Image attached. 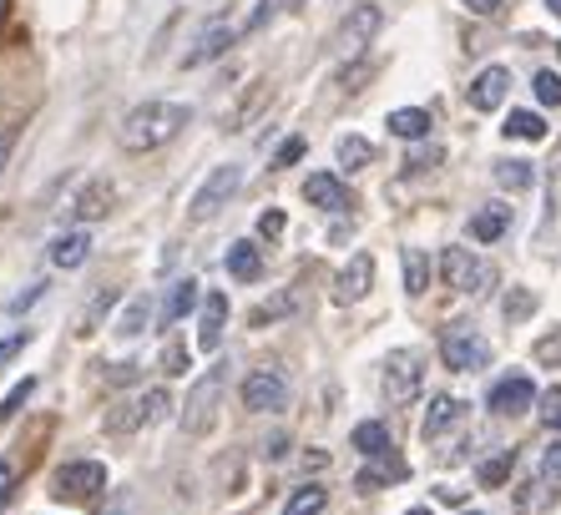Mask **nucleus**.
Returning <instances> with one entry per match:
<instances>
[{
	"instance_id": "obj_1",
	"label": "nucleus",
	"mask_w": 561,
	"mask_h": 515,
	"mask_svg": "<svg viewBox=\"0 0 561 515\" xmlns=\"http://www.w3.org/2000/svg\"><path fill=\"white\" fill-rule=\"evenodd\" d=\"M187 122H193V112H187L183 102H142L122 116V147H127V152H157V147H168Z\"/></svg>"
},
{
	"instance_id": "obj_2",
	"label": "nucleus",
	"mask_w": 561,
	"mask_h": 515,
	"mask_svg": "<svg viewBox=\"0 0 561 515\" xmlns=\"http://www.w3.org/2000/svg\"><path fill=\"white\" fill-rule=\"evenodd\" d=\"M440 359L445 369H456V374H476L491 364V339L476 329V323L456 319V323H445V334H440Z\"/></svg>"
},
{
	"instance_id": "obj_3",
	"label": "nucleus",
	"mask_w": 561,
	"mask_h": 515,
	"mask_svg": "<svg viewBox=\"0 0 561 515\" xmlns=\"http://www.w3.org/2000/svg\"><path fill=\"white\" fill-rule=\"evenodd\" d=\"M440 278L450 288H456V294H485V288L496 284V268H491V263H485L481 253H470V248H445L440 253Z\"/></svg>"
},
{
	"instance_id": "obj_4",
	"label": "nucleus",
	"mask_w": 561,
	"mask_h": 515,
	"mask_svg": "<svg viewBox=\"0 0 561 515\" xmlns=\"http://www.w3.org/2000/svg\"><path fill=\"white\" fill-rule=\"evenodd\" d=\"M243 187V168L238 162H222V168H213L208 178H203V187L193 193V203H187V222H208L218 218L222 207H228V197Z\"/></svg>"
},
{
	"instance_id": "obj_5",
	"label": "nucleus",
	"mask_w": 561,
	"mask_h": 515,
	"mask_svg": "<svg viewBox=\"0 0 561 515\" xmlns=\"http://www.w3.org/2000/svg\"><path fill=\"white\" fill-rule=\"evenodd\" d=\"M420 385H425V364H420L415 348H394L385 369H379V389L390 404H415L420 400Z\"/></svg>"
},
{
	"instance_id": "obj_6",
	"label": "nucleus",
	"mask_w": 561,
	"mask_h": 515,
	"mask_svg": "<svg viewBox=\"0 0 561 515\" xmlns=\"http://www.w3.org/2000/svg\"><path fill=\"white\" fill-rule=\"evenodd\" d=\"M218 400H222V369H208L187 389V404H183V430L193 439H203L213 425H218Z\"/></svg>"
},
{
	"instance_id": "obj_7",
	"label": "nucleus",
	"mask_w": 561,
	"mask_h": 515,
	"mask_svg": "<svg viewBox=\"0 0 561 515\" xmlns=\"http://www.w3.org/2000/svg\"><path fill=\"white\" fill-rule=\"evenodd\" d=\"M102 485H106V465L102 460H71V465L56 470L51 495L56 501H92Z\"/></svg>"
},
{
	"instance_id": "obj_8",
	"label": "nucleus",
	"mask_w": 561,
	"mask_h": 515,
	"mask_svg": "<svg viewBox=\"0 0 561 515\" xmlns=\"http://www.w3.org/2000/svg\"><path fill=\"white\" fill-rule=\"evenodd\" d=\"M288 404V379L278 369H253L243 379V410L249 414H278Z\"/></svg>"
},
{
	"instance_id": "obj_9",
	"label": "nucleus",
	"mask_w": 561,
	"mask_h": 515,
	"mask_svg": "<svg viewBox=\"0 0 561 515\" xmlns=\"http://www.w3.org/2000/svg\"><path fill=\"white\" fill-rule=\"evenodd\" d=\"M379 31V11L375 5H354L350 15H344V26L334 31V56L340 61H354V56H365L369 36Z\"/></svg>"
},
{
	"instance_id": "obj_10",
	"label": "nucleus",
	"mask_w": 561,
	"mask_h": 515,
	"mask_svg": "<svg viewBox=\"0 0 561 515\" xmlns=\"http://www.w3.org/2000/svg\"><path fill=\"white\" fill-rule=\"evenodd\" d=\"M369 284H375V258H369V253H354L350 263L340 268V278H334L329 298H334L340 309H350V304H359V298L369 294Z\"/></svg>"
},
{
	"instance_id": "obj_11",
	"label": "nucleus",
	"mask_w": 561,
	"mask_h": 515,
	"mask_svg": "<svg viewBox=\"0 0 561 515\" xmlns=\"http://www.w3.org/2000/svg\"><path fill=\"white\" fill-rule=\"evenodd\" d=\"M233 36H238V31L228 26V21H213V26H203V31H197V41L183 52V71H197V66L218 61V56L233 46Z\"/></svg>"
},
{
	"instance_id": "obj_12",
	"label": "nucleus",
	"mask_w": 561,
	"mask_h": 515,
	"mask_svg": "<svg viewBox=\"0 0 561 515\" xmlns=\"http://www.w3.org/2000/svg\"><path fill=\"white\" fill-rule=\"evenodd\" d=\"M531 400H536L531 374H501L496 385H491V410L496 414H526Z\"/></svg>"
},
{
	"instance_id": "obj_13",
	"label": "nucleus",
	"mask_w": 561,
	"mask_h": 515,
	"mask_svg": "<svg viewBox=\"0 0 561 515\" xmlns=\"http://www.w3.org/2000/svg\"><path fill=\"white\" fill-rule=\"evenodd\" d=\"M506 91H511L506 66H485V71H476V81L466 87V102L476 106V112H496V106L506 102Z\"/></svg>"
},
{
	"instance_id": "obj_14",
	"label": "nucleus",
	"mask_w": 561,
	"mask_h": 515,
	"mask_svg": "<svg viewBox=\"0 0 561 515\" xmlns=\"http://www.w3.org/2000/svg\"><path fill=\"white\" fill-rule=\"evenodd\" d=\"M222 268H228V278H238V284H259L263 248L253 243V238H238V243H228V253H222Z\"/></svg>"
},
{
	"instance_id": "obj_15",
	"label": "nucleus",
	"mask_w": 561,
	"mask_h": 515,
	"mask_svg": "<svg viewBox=\"0 0 561 515\" xmlns=\"http://www.w3.org/2000/svg\"><path fill=\"white\" fill-rule=\"evenodd\" d=\"M466 232H470V243H501L511 232V203H491L481 213H470Z\"/></svg>"
},
{
	"instance_id": "obj_16",
	"label": "nucleus",
	"mask_w": 561,
	"mask_h": 515,
	"mask_svg": "<svg viewBox=\"0 0 561 515\" xmlns=\"http://www.w3.org/2000/svg\"><path fill=\"white\" fill-rule=\"evenodd\" d=\"M460 420H466V400H456V394H435L431 410H425V425H420V435H425V439H440V435H450Z\"/></svg>"
},
{
	"instance_id": "obj_17",
	"label": "nucleus",
	"mask_w": 561,
	"mask_h": 515,
	"mask_svg": "<svg viewBox=\"0 0 561 515\" xmlns=\"http://www.w3.org/2000/svg\"><path fill=\"white\" fill-rule=\"evenodd\" d=\"M304 203H313L319 213H344L350 193H344V182L334 178V172H313V178L304 182Z\"/></svg>"
},
{
	"instance_id": "obj_18",
	"label": "nucleus",
	"mask_w": 561,
	"mask_h": 515,
	"mask_svg": "<svg viewBox=\"0 0 561 515\" xmlns=\"http://www.w3.org/2000/svg\"><path fill=\"white\" fill-rule=\"evenodd\" d=\"M222 323H228V294H208L203 298V329H197V348L203 354H218Z\"/></svg>"
},
{
	"instance_id": "obj_19",
	"label": "nucleus",
	"mask_w": 561,
	"mask_h": 515,
	"mask_svg": "<svg viewBox=\"0 0 561 515\" xmlns=\"http://www.w3.org/2000/svg\"><path fill=\"white\" fill-rule=\"evenodd\" d=\"M87 253H92V232H87V228L56 232V243H51V263H56V268H81V263H87Z\"/></svg>"
},
{
	"instance_id": "obj_20",
	"label": "nucleus",
	"mask_w": 561,
	"mask_h": 515,
	"mask_svg": "<svg viewBox=\"0 0 561 515\" xmlns=\"http://www.w3.org/2000/svg\"><path fill=\"white\" fill-rule=\"evenodd\" d=\"M385 127H390V137L420 142V137H431V112H425V106H394V112L385 116Z\"/></svg>"
},
{
	"instance_id": "obj_21",
	"label": "nucleus",
	"mask_w": 561,
	"mask_h": 515,
	"mask_svg": "<svg viewBox=\"0 0 561 515\" xmlns=\"http://www.w3.org/2000/svg\"><path fill=\"white\" fill-rule=\"evenodd\" d=\"M390 480H405V460H394V455L385 450V455H369V465L359 470V480H354V485H359V490H385Z\"/></svg>"
},
{
	"instance_id": "obj_22",
	"label": "nucleus",
	"mask_w": 561,
	"mask_h": 515,
	"mask_svg": "<svg viewBox=\"0 0 561 515\" xmlns=\"http://www.w3.org/2000/svg\"><path fill=\"white\" fill-rule=\"evenodd\" d=\"M106 207H112V182H102V178H92V187L71 203V218H81V222H92V218H106Z\"/></svg>"
},
{
	"instance_id": "obj_23",
	"label": "nucleus",
	"mask_w": 561,
	"mask_h": 515,
	"mask_svg": "<svg viewBox=\"0 0 561 515\" xmlns=\"http://www.w3.org/2000/svg\"><path fill=\"white\" fill-rule=\"evenodd\" d=\"M501 131H506V137H516V142H541V137H547V116L541 112H511L506 122H501Z\"/></svg>"
},
{
	"instance_id": "obj_24",
	"label": "nucleus",
	"mask_w": 561,
	"mask_h": 515,
	"mask_svg": "<svg viewBox=\"0 0 561 515\" xmlns=\"http://www.w3.org/2000/svg\"><path fill=\"white\" fill-rule=\"evenodd\" d=\"M334 157H340V168L344 172H365L369 162H375V142L369 137H340V147H334Z\"/></svg>"
},
{
	"instance_id": "obj_25",
	"label": "nucleus",
	"mask_w": 561,
	"mask_h": 515,
	"mask_svg": "<svg viewBox=\"0 0 561 515\" xmlns=\"http://www.w3.org/2000/svg\"><path fill=\"white\" fill-rule=\"evenodd\" d=\"M400 268H405V294L420 298L425 288H431V258L420 253V248H405L400 253Z\"/></svg>"
},
{
	"instance_id": "obj_26",
	"label": "nucleus",
	"mask_w": 561,
	"mask_h": 515,
	"mask_svg": "<svg viewBox=\"0 0 561 515\" xmlns=\"http://www.w3.org/2000/svg\"><path fill=\"white\" fill-rule=\"evenodd\" d=\"M350 445L359 455H385L390 450V425H385V420H365V425H354Z\"/></svg>"
},
{
	"instance_id": "obj_27",
	"label": "nucleus",
	"mask_w": 561,
	"mask_h": 515,
	"mask_svg": "<svg viewBox=\"0 0 561 515\" xmlns=\"http://www.w3.org/2000/svg\"><path fill=\"white\" fill-rule=\"evenodd\" d=\"M193 309H197V278H178V284H172V294H168V309H162V319H168V323H183Z\"/></svg>"
},
{
	"instance_id": "obj_28",
	"label": "nucleus",
	"mask_w": 561,
	"mask_h": 515,
	"mask_svg": "<svg viewBox=\"0 0 561 515\" xmlns=\"http://www.w3.org/2000/svg\"><path fill=\"white\" fill-rule=\"evenodd\" d=\"M147 425V404H142V394H137V400H122L117 410L106 414V430H112V435H131V430H142Z\"/></svg>"
},
{
	"instance_id": "obj_29",
	"label": "nucleus",
	"mask_w": 561,
	"mask_h": 515,
	"mask_svg": "<svg viewBox=\"0 0 561 515\" xmlns=\"http://www.w3.org/2000/svg\"><path fill=\"white\" fill-rule=\"evenodd\" d=\"M531 182H536L531 162H522V157H506V162H496V187H506V193H526Z\"/></svg>"
},
{
	"instance_id": "obj_30",
	"label": "nucleus",
	"mask_w": 561,
	"mask_h": 515,
	"mask_svg": "<svg viewBox=\"0 0 561 515\" xmlns=\"http://www.w3.org/2000/svg\"><path fill=\"white\" fill-rule=\"evenodd\" d=\"M147 319H152V298H147V294H137V298H131V304H127V309H122V319H117V334H122V339H137V334H142V329H147Z\"/></svg>"
},
{
	"instance_id": "obj_31",
	"label": "nucleus",
	"mask_w": 561,
	"mask_h": 515,
	"mask_svg": "<svg viewBox=\"0 0 561 515\" xmlns=\"http://www.w3.org/2000/svg\"><path fill=\"white\" fill-rule=\"evenodd\" d=\"M511 470H516V450H501V455H491V460H481L476 480H481L485 490H496V485H506L511 480Z\"/></svg>"
},
{
	"instance_id": "obj_32",
	"label": "nucleus",
	"mask_w": 561,
	"mask_h": 515,
	"mask_svg": "<svg viewBox=\"0 0 561 515\" xmlns=\"http://www.w3.org/2000/svg\"><path fill=\"white\" fill-rule=\"evenodd\" d=\"M324 505H329V490L324 485H304V490H294V495H288L284 515H324Z\"/></svg>"
},
{
	"instance_id": "obj_33",
	"label": "nucleus",
	"mask_w": 561,
	"mask_h": 515,
	"mask_svg": "<svg viewBox=\"0 0 561 515\" xmlns=\"http://www.w3.org/2000/svg\"><path fill=\"white\" fill-rule=\"evenodd\" d=\"M112 304H117V288H102V294L87 304V313H81V323H77V334H96V323L112 313Z\"/></svg>"
},
{
	"instance_id": "obj_34",
	"label": "nucleus",
	"mask_w": 561,
	"mask_h": 515,
	"mask_svg": "<svg viewBox=\"0 0 561 515\" xmlns=\"http://www.w3.org/2000/svg\"><path fill=\"white\" fill-rule=\"evenodd\" d=\"M284 313H294V294H274L268 304H259V309H253V329H268V323L284 319Z\"/></svg>"
},
{
	"instance_id": "obj_35",
	"label": "nucleus",
	"mask_w": 561,
	"mask_h": 515,
	"mask_svg": "<svg viewBox=\"0 0 561 515\" xmlns=\"http://www.w3.org/2000/svg\"><path fill=\"white\" fill-rule=\"evenodd\" d=\"M31 394H36V379H31V374H26V379H21V385H15L11 394L0 400V420H15V414L26 410V400H31Z\"/></svg>"
},
{
	"instance_id": "obj_36",
	"label": "nucleus",
	"mask_w": 561,
	"mask_h": 515,
	"mask_svg": "<svg viewBox=\"0 0 561 515\" xmlns=\"http://www.w3.org/2000/svg\"><path fill=\"white\" fill-rule=\"evenodd\" d=\"M531 87H536V102L541 106H561V77L557 71H536Z\"/></svg>"
},
{
	"instance_id": "obj_37",
	"label": "nucleus",
	"mask_w": 561,
	"mask_h": 515,
	"mask_svg": "<svg viewBox=\"0 0 561 515\" xmlns=\"http://www.w3.org/2000/svg\"><path fill=\"white\" fill-rule=\"evenodd\" d=\"M162 374H187V344L183 339H168V344H162Z\"/></svg>"
},
{
	"instance_id": "obj_38",
	"label": "nucleus",
	"mask_w": 561,
	"mask_h": 515,
	"mask_svg": "<svg viewBox=\"0 0 561 515\" xmlns=\"http://www.w3.org/2000/svg\"><path fill=\"white\" fill-rule=\"evenodd\" d=\"M541 425H547L551 435H561V385L541 394Z\"/></svg>"
},
{
	"instance_id": "obj_39",
	"label": "nucleus",
	"mask_w": 561,
	"mask_h": 515,
	"mask_svg": "<svg viewBox=\"0 0 561 515\" xmlns=\"http://www.w3.org/2000/svg\"><path fill=\"white\" fill-rule=\"evenodd\" d=\"M536 309V294H526V288H516V294H506V319H526V313Z\"/></svg>"
},
{
	"instance_id": "obj_40",
	"label": "nucleus",
	"mask_w": 561,
	"mask_h": 515,
	"mask_svg": "<svg viewBox=\"0 0 561 515\" xmlns=\"http://www.w3.org/2000/svg\"><path fill=\"white\" fill-rule=\"evenodd\" d=\"M299 157H304V137H288V142L274 152V168H294Z\"/></svg>"
},
{
	"instance_id": "obj_41",
	"label": "nucleus",
	"mask_w": 561,
	"mask_h": 515,
	"mask_svg": "<svg viewBox=\"0 0 561 515\" xmlns=\"http://www.w3.org/2000/svg\"><path fill=\"white\" fill-rule=\"evenodd\" d=\"M26 344H31V329H21V334H11V339H0V364H11Z\"/></svg>"
},
{
	"instance_id": "obj_42",
	"label": "nucleus",
	"mask_w": 561,
	"mask_h": 515,
	"mask_svg": "<svg viewBox=\"0 0 561 515\" xmlns=\"http://www.w3.org/2000/svg\"><path fill=\"white\" fill-rule=\"evenodd\" d=\"M541 476H547L551 485H561V445H547V455H541Z\"/></svg>"
},
{
	"instance_id": "obj_43",
	"label": "nucleus",
	"mask_w": 561,
	"mask_h": 515,
	"mask_svg": "<svg viewBox=\"0 0 561 515\" xmlns=\"http://www.w3.org/2000/svg\"><path fill=\"white\" fill-rule=\"evenodd\" d=\"M11 495H15V465H11V460H0V511L11 505Z\"/></svg>"
},
{
	"instance_id": "obj_44",
	"label": "nucleus",
	"mask_w": 561,
	"mask_h": 515,
	"mask_svg": "<svg viewBox=\"0 0 561 515\" xmlns=\"http://www.w3.org/2000/svg\"><path fill=\"white\" fill-rule=\"evenodd\" d=\"M284 213H278V207H268V213H259V232L263 238H278V232H284Z\"/></svg>"
},
{
	"instance_id": "obj_45",
	"label": "nucleus",
	"mask_w": 561,
	"mask_h": 515,
	"mask_svg": "<svg viewBox=\"0 0 561 515\" xmlns=\"http://www.w3.org/2000/svg\"><path fill=\"white\" fill-rule=\"evenodd\" d=\"M536 359H541V364H561V329L551 339H541V344H536Z\"/></svg>"
},
{
	"instance_id": "obj_46",
	"label": "nucleus",
	"mask_w": 561,
	"mask_h": 515,
	"mask_svg": "<svg viewBox=\"0 0 561 515\" xmlns=\"http://www.w3.org/2000/svg\"><path fill=\"white\" fill-rule=\"evenodd\" d=\"M440 147H425V152H410V172H425V168H435V162H440Z\"/></svg>"
},
{
	"instance_id": "obj_47",
	"label": "nucleus",
	"mask_w": 561,
	"mask_h": 515,
	"mask_svg": "<svg viewBox=\"0 0 561 515\" xmlns=\"http://www.w3.org/2000/svg\"><path fill=\"white\" fill-rule=\"evenodd\" d=\"M41 294H46V284H36V288H31V294H21V298H15V304H11V313H26V309H31V304H36Z\"/></svg>"
},
{
	"instance_id": "obj_48",
	"label": "nucleus",
	"mask_w": 561,
	"mask_h": 515,
	"mask_svg": "<svg viewBox=\"0 0 561 515\" xmlns=\"http://www.w3.org/2000/svg\"><path fill=\"white\" fill-rule=\"evenodd\" d=\"M466 11H470V15H496L501 0H466Z\"/></svg>"
},
{
	"instance_id": "obj_49",
	"label": "nucleus",
	"mask_w": 561,
	"mask_h": 515,
	"mask_svg": "<svg viewBox=\"0 0 561 515\" xmlns=\"http://www.w3.org/2000/svg\"><path fill=\"white\" fill-rule=\"evenodd\" d=\"M11 147H15V131H0V168H5V157H11Z\"/></svg>"
},
{
	"instance_id": "obj_50",
	"label": "nucleus",
	"mask_w": 561,
	"mask_h": 515,
	"mask_svg": "<svg viewBox=\"0 0 561 515\" xmlns=\"http://www.w3.org/2000/svg\"><path fill=\"white\" fill-rule=\"evenodd\" d=\"M547 11H551V15H561V0H547Z\"/></svg>"
},
{
	"instance_id": "obj_51",
	"label": "nucleus",
	"mask_w": 561,
	"mask_h": 515,
	"mask_svg": "<svg viewBox=\"0 0 561 515\" xmlns=\"http://www.w3.org/2000/svg\"><path fill=\"white\" fill-rule=\"evenodd\" d=\"M410 515H435V511H431V505H415V511H410Z\"/></svg>"
},
{
	"instance_id": "obj_52",
	"label": "nucleus",
	"mask_w": 561,
	"mask_h": 515,
	"mask_svg": "<svg viewBox=\"0 0 561 515\" xmlns=\"http://www.w3.org/2000/svg\"><path fill=\"white\" fill-rule=\"evenodd\" d=\"M5 11H11V0H0V21H5Z\"/></svg>"
},
{
	"instance_id": "obj_53",
	"label": "nucleus",
	"mask_w": 561,
	"mask_h": 515,
	"mask_svg": "<svg viewBox=\"0 0 561 515\" xmlns=\"http://www.w3.org/2000/svg\"><path fill=\"white\" fill-rule=\"evenodd\" d=\"M466 515H481V511H466Z\"/></svg>"
},
{
	"instance_id": "obj_54",
	"label": "nucleus",
	"mask_w": 561,
	"mask_h": 515,
	"mask_svg": "<svg viewBox=\"0 0 561 515\" xmlns=\"http://www.w3.org/2000/svg\"><path fill=\"white\" fill-rule=\"evenodd\" d=\"M557 52H561V46H557Z\"/></svg>"
}]
</instances>
